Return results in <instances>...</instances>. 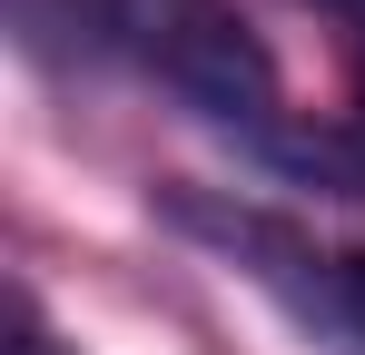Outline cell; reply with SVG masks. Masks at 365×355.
Listing matches in <instances>:
<instances>
[{"mask_svg":"<svg viewBox=\"0 0 365 355\" xmlns=\"http://www.w3.org/2000/svg\"><path fill=\"white\" fill-rule=\"evenodd\" d=\"M89 20L158 89H178L197 118L247 128V138H277V109H287L277 59H267V40L247 30L227 0H89Z\"/></svg>","mask_w":365,"mask_h":355,"instance_id":"cell-1","label":"cell"},{"mask_svg":"<svg viewBox=\"0 0 365 355\" xmlns=\"http://www.w3.org/2000/svg\"><path fill=\"white\" fill-rule=\"evenodd\" d=\"M326 306H336V326L365 336V257H326Z\"/></svg>","mask_w":365,"mask_h":355,"instance_id":"cell-2","label":"cell"},{"mask_svg":"<svg viewBox=\"0 0 365 355\" xmlns=\"http://www.w3.org/2000/svg\"><path fill=\"white\" fill-rule=\"evenodd\" d=\"M10 355H60L50 336H40V316H30V306H20V336H10Z\"/></svg>","mask_w":365,"mask_h":355,"instance_id":"cell-3","label":"cell"}]
</instances>
